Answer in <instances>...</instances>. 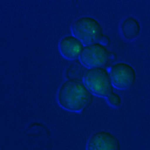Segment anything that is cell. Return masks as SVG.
I'll return each mask as SVG.
<instances>
[{
  "label": "cell",
  "mask_w": 150,
  "mask_h": 150,
  "mask_svg": "<svg viewBox=\"0 0 150 150\" xmlns=\"http://www.w3.org/2000/svg\"><path fill=\"white\" fill-rule=\"evenodd\" d=\"M93 100V94L81 80H66L61 84L57 92L58 104L65 110L81 112Z\"/></svg>",
  "instance_id": "obj_1"
},
{
  "label": "cell",
  "mask_w": 150,
  "mask_h": 150,
  "mask_svg": "<svg viewBox=\"0 0 150 150\" xmlns=\"http://www.w3.org/2000/svg\"><path fill=\"white\" fill-rule=\"evenodd\" d=\"M71 32L74 37L86 46L100 42L104 35L102 25L96 19L88 16L76 19L71 25Z\"/></svg>",
  "instance_id": "obj_2"
},
{
  "label": "cell",
  "mask_w": 150,
  "mask_h": 150,
  "mask_svg": "<svg viewBox=\"0 0 150 150\" xmlns=\"http://www.w3.org/2000/svg\"><path fill=\"white\" fill-rule=\"evenodd\" d=\"M82 82L94 95L107 98L113 93V85L109 72L105 68L87 69Z\"/></svg>",
  "instance_id": "obj_3"
},
{
  "label": "cell",
  "mask_w": 150,
  "mask_h": 150,
  "mask_svg": "<svg viewBox=\"0 0 150 150\" xmlns=\"http://www.w3.org/2000/svg\"><path fill=\"white\" fill-rule=\"evenodd\" d=\"M80 62L87 67L90 68H104L109 63V52L105 46L100 43H95L83 48L80 57Z\"/></svg>",
  "instance_id": "obj_4"
},
{
  "label": "cell",
  "mask_w": 150,
  "mask_h": 150,
  "mask_svg": "<svg viewBox=\"0 0 150 150\" xmlns=\"http://www.w3.org/2000/svg\"><path fill=\"white\" fill-rule=\"evenodd\" d=\"M110 79L113 87L118 89H128L136 81V72L131 65L125 62H117L110 67Z\"/></svg>",
  "instance_id": "obj_5"
},
{
  "label": "cell",
  "mask_w": 150,
  "mask_h": 150,
  "mask_svg": "<svg viewBox=\"0 0 150 150\" xmlns=\"http://www.w3.org/2000/svg\"><path fill=\"white\" fill-rule=\"evenodd\" d=\"M86 150H120V142L112 133L97 131L88 139Z\"/></svg>",
  "instance_id": "obj_6"
},
{
  "label": "cell",
  "mask_w": 150,
  "mask_h": 150,
  "mask_svg": "<svg viewBox=\"0 0 150 150\" xmlns=\"http://www.w3.org/2000/svg\"><path fill=\"white\" fill-rule=\"evenodd\" d=\"M59 51L64 58L68 60H75L80 57L83 46L82 42L73 35L65 36L59 41Z\"/></svg>",
  "instance_id": "obj_7"
},
{
  "label": "cell",
  "mask_w": 150,
  "mask_h": 150,
  "mask_svg": "<svg viewBox=\"0 0 150 150\" xmlns=\"http://www.w3.org/2000/svg\"><path fill=\"white\" fill-rule=\"evenodd\" d=\"M120 30L123 37L127 40H133L137 38L140 33V24L136 18L127 17L120 25Z\"/></svg>",
  "instance_id": "obj_8"
},
{
  "label": "cell",
  "mask_w": 150,
  "mask_h": 150,
  "mask_svg": "<svg viewBox=\"0 0 150 150\" xmlns=\"http://www.w3.org/2000/svg\"><path fill=\"white\" fill-rule=\"evenodd\" d=\"M85 71L83 70V67L79 63H73L68 67L66 70V77L68 80H81L83 79Z\"/></svg>",
  "instance_id": "obj_9"
},
{
  "label": "cell",
  "mask_w": 150,
  "mask_h": 150,
  "mask_svg": "<svg viewBox=\"0 0 150 150\" xmlns=\"http://www.w3.org/2000/svg\"><path fill=\"white\" fill-rule=\"evenodd\" d=\"M106 99H107V103L109 104L110 106H112V107L116 108V107H119V106L121 105V97L115 92H113Z\"/></svg>",
  "instance_id": "obj_10"
},
{
  "label": "cell",
  "mask_w": 150,
  "mask_h": 150,
  "mask_svg": "<svg viewBox=\"0 0 150 150\" xmlns=\"http://www.w3.org/2000/svg\"><path fill=\"white\" fill-rule=\"evenodd\" d=\"M100 44L103 45V46H108L110 44V38L107 35H103L100 40Z\"/></svg>",
  "instance_id": "obj_11"
},
{
  "label": "cell",
  "mask_w": 150,
  "mask_h": 150,
  "mask_svg": "<svg viewBox=\"0 0 150 150\" xmlns=\"http://www.w3.org/2000/svg\"><path fill=\"white\" fill-rule=\"evenodd\" d=\"M116 59V53L115 52H109V60H115Z\"/></svg>",
  "instance_id": "obj_12"
}]
</instances>
